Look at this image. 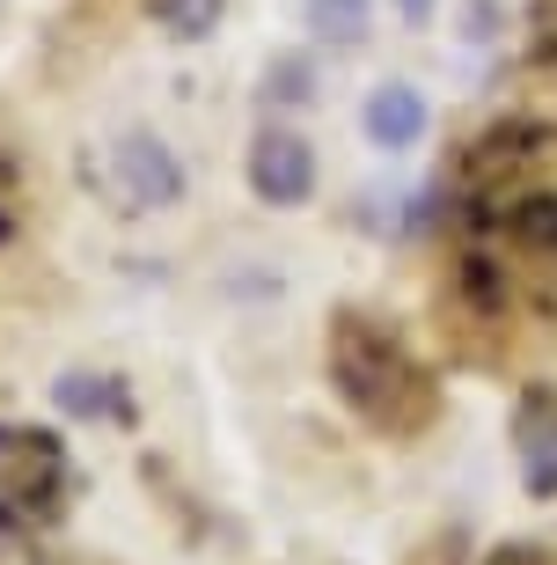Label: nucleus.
<instances>
[{
    "mask_svg": "<svg viewBox=\"0 0 557 565\" xmlns=\"http://www.w3.org/2000/svg\"><path fill=\"white\" fill-rule=\"evenodd\" d=\"M74 462L52 426H0V544H38L66 514Z\"/></svg>",
    "mask_w": 557,
    "mask_h": 565,
    "instance_id": "obj_3",
    "label": "nucleus"
},
{
    "mask_svg": "<svg viewBox=\"0 0 557 565\" xmlns=\"http://www.w3.org/2000/svg\"><path fill=\"white\" fill-rule=\"evenodd\" d=\"M396 15L411 22V30H426V22H433V0H396Z\"/></svg>",
    "mask_w": 557,
    "mask_h": 565,
    "instance_id": "obj_15",
    "label": "nucleus"
},
{
    "mask_svg": "<svg viewBox=\"0 0 557 565\" xmlns=\"http://www.w3.org/2000/svg\"><path fill=\"white\" fill-rule=\"evenodd\" d=\"M22 228V162H15V147L0 140V243Z\"/></svg>",
    "mask_w": 557,
    "mask_h": 565,
    "instance_id": "obj_12",
    "label": "nucleus"
},
{
    "mask_svg": "<svg viewBox=\"0 0 557 565\" xmlns=\"http://www.w3.org/2000/svg\"><path fill=\"white\" fill-rule=\"evenodd\" d=\"M110 169H118V199L125 213H147V206H176L184 199V162L169 154L154 132H125L110 147Z\"/></svg>",
    "mask_w": 557,
    "mask_h": 565,
    "instance_id": "obj_6",
    "label": "nucleus"
},
{
    "mask_svg": "<svg viewBox=\"0 0 557 565\" xmlns=\"http://www.w3.org/2000/svg\"><path fill=\"white\" fill-rule=\"evenodd\" d=\"M60 404L74 419H125V390L110 375H60Z\"/></svg>",
    "mask_w": 557,
    "mask_h": 565,
    "instance_id": "obj_9",
    "label": "nucleus"
},
{
    "mask_svg": "<svg viewBox=\"0 0 557 565\" xmlns=\"http://www.w3.org/2000/svg\"><path fill=\"white\" fill-rule=\"evenodd\" d=\"M309 96H315V66L301 60V52H287V60H271V66H265V104L301 110Z\"/></svg>",
    "mask_w": 557,
    "mask_h": 565,
    "instance_id": "obj_11",
    "label": "nucleus"
},
{
    "mask_svg": "<svg viewBox=\"0 0 557 565\" xmlns=\"http://www.w3.org/2000/svg\"><path fill=\"white\" fill-rule=\"evenodd\" d=\"M323 367L345 412L382 440H418L440 419V382L418 360V345L374 309H338L323 338Z\"/></svg>",
    "mask_w": 557,
    "mask_h": 565,
    "instance_id": "obj_2",
    "label": "nucleus"
},
{
    "mask_svg": "<svg viewBox=\"0 0 557 565\" xmlns=\"http://www.w3.org/2000/svg\"><path fill=\"white\" fill-rule=\"evenodd\" d=\"M221 8H227V0H154V22H162L176 44H199V38H213Z\"/></svg>",
    "mask_w": 557,
    "mask_h": 565,
    "instance_id": "obj_10",
    "label": "nucleus"
},
{
    "mask_svg": "<svg viewBox=\"0 0 557 565\" xmlns=\"http://www.w3.org/2000/svg\"><path fill=\"white\" fill-rule=\"evenodd\" d=\"M536 74L557 82V0H536Z\"/></svg>",
    "mask_w": 557,
    "mask_h": 565,
    "instance_id": "obj_13",
    "label": "nucleus"
},
{
    "mask_svg": "<svg viewBox=\"0 0 557 565\" xmlns=\"http://www.w3.org/2000/svg\"><path fill=\"white\" fill-rule=\"evenodd\" d=\"M484 565H557V544H499Z\"/></svg>",
    "mask_w": 557,
    "mask_h": 565,
    "instance_id": "obj_14",
    "label": "nucleus"
},
{
    "mask_svg": "<svg viewBox=\"0 0 557 565\" xmlns=\"http://www.w3.org/2000/svg\"><path fill=\"white\" fill-rule=\"evenodd\" d=\"M360 126H367L374 147H389V154H404V147L426 140V126H433V110H426V96H418L411 82H382L367 96V110H360Z\"/></svg>",
    "mask_w": 557,
    "mask_h": 565,
    "instance_id": "obj_7",
    "label": "nucleus"
},
{
    "mask_svg": "<svg viewBox=\"0 0 557 565\" xmlns=\"http://www.w3.org/2000/svg\"><path fill=\"white\" fill-rule=\"evenodd\" d=\"M309 30L323 44H360L374 30V0H309Z\"/></svg>",
    "mask_w": 557,
    "mask_h": 565,
    "instance_id": "obj_8",
    "label": "nucleus"
},
{
    "mask_svg": "<svg viewBox=\"0 0 557 565\" xmlns=\"http://www.w3.org/2000/svg\"><path fill=\"white\" fill-rule=\"evenodd\" d=\"M249 191L265 206H309L315 191V147L287 126H265L249 140Z\"/></svg>",
    "mask_w": 557,
    "mask_h": 565,
    "instance_id": "obj_5",
    "label": "nucleus"
},
{
    "mask_svg": "<svg viewBox=\"0 0 557 565\" xmlns=\"http://www.w3.org/2000/svg\"><path fill=\"white\" fill-rule=\"evenodd\" d=\"M440 199L433 301L454 353L476 367L557 353V82L470 132Z\"/></svg>",
    "mask_w": 557,
    "mask_h": 565,
    "instance_id": "obj_1",
    "label": "nucleus"
},
{
    "mask_svg": "<svg viewBox=\"0 0 557 565\" xmlns=\"http://www.w3.org/2000/svg\"><path fill=\"white\" fill-rule=\"evenodd\" d=\"M514 462L528 500H557V375L528 382L514 397Z\"/></svg>",
    "mask_w": 557,
    "mask_h": 565,
    "instance_id": "obj_4",
    "label": "nucleus"
}]
</instances>
